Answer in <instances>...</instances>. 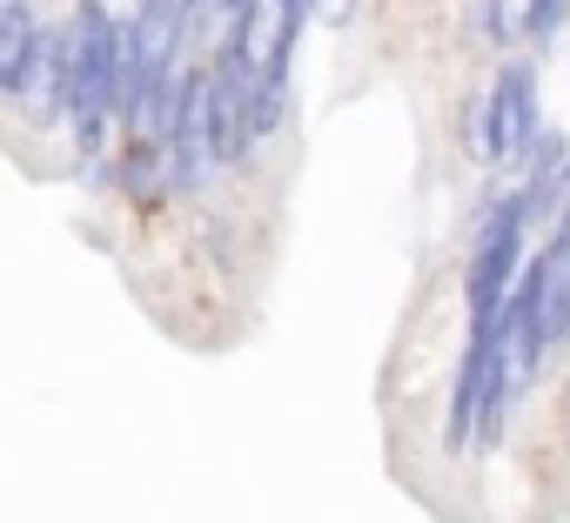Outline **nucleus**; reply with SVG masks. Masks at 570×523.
Returning a JSON list of instances; mask_svg holds the SVG:
<instances>
[{"label":"nucleus","instance_id":"1","mask_svg":"<svg viewBox=\"0 0 570 523\" xmlns=\"http://www.w3.org/2000/svg\"><path fill=\"white\" fill-rule=\"evenodd\" d=\"M68 41V121L81 135V148H101L108 115H121V88H128V34L108 21L101 0H81Z\"/></svg>","mask_w":570,"mask_h":523},{"label":"nucleus","instance_id":"2","mask_svg":"<svg viewBox=\"0 0 570 523\" xmlns=\"http://www.w3.org/2000/svg\"><path fill=\"white\" fill-rule=\"evenodd\" d=\"M523 195H503L476 235V255H470V329H490L503 316V296H510V276H517V255H523Z\"/></svg>","mask_w":570,"mask_h":523},{"label":"nucleus","instance_id":"3","mask_svg":"<svg viewBox=\"0 0 570 523\" xmlns=\"http://www.w3.org/2000/svg\"><path fill=\"white\" fill-rule=\"evenodd\" d=\"M161 148H168V175L181 188H202L222 161H215V128H208V75L175 81L168 108H161Z\"/></svg>","mask_w":570,"mask_h":523},{"label":"nucleus","instance_id":"4","mask_svg":"<svg viewBox=\"0 0 570 523\" xmlns=\"http://www.w3.org/2000/svg\"><path fill=\"white\" fill-rule=\"evenodd\" d=\"M309 14L296 8V0H248V14L235 21L228 34V55L248 68V81L262 75H289V55H296V28Z\"/></svg>","mask_w":570,"mask_h":523},{"label":"nucleus","instance_id":"5","mask_svg":"<svg viewBox=\"0 0 570 523\" xmlns=\"http://www.w3.org/2000/svg\"><path fill=\"white\" fill-rule=\"evenodd\" d=\"M537 141V75L517 61L490 88V161H517Z\"/></svg>","mask_w":570,"mask_h":523},{"label":"nucleus","instance_id":"6","mask_svg":"<svg viewBox=\"0 0 570 523\" xmlns=\"http://www.w3.org/2000/svg\"><path fill=\"white\" fill-rule=\"evenodd\" d=\"M14 101H21L35 121L68 115V41H61V34H35V55H28V68H21Z\"/></svg>","mask_w":570,"mask_h":523},{"label":"nucleus","instance_id":"7","mask_svg":"<svg viewBox=\"0 0 570 523\" xmlns=\"http://www.w3.org/2000/svg\"><path fill=\"white\" fill-rule=\"evenodd\" d=\"M161 181H168V148H161V141H135L128 161H121V188H128L135 201H155Z\"/></svg>","mask_w":570,"mask_h":523},{"label":"nucleus","instance_id":"8","mask_svg":"<svg viewBox=\"0 0 570 523\" xmlns=\"http://www.w3.org/2000/svg\"><path fill=\"white\" fill-rule=\"evenodd\" d=\"M28 55H35V21H28V8H14L8 21H0V95H14V88H21Z\"/></svg>","mask_w":570,"mask_h":523},{"label":"nucleus","instance_id":"9","mask_svg":"<svg viewBox=\"0 0 570 523\" xmlns=\"http://www.w3.org/2000/svg\"><path fill=\"white\" fill-rule=\"evenodd\" d=\"M483 34H490V41L530 34V0H483Z\"/></svg>","mask_w":570,"mask_h":523},{"label":"nucleus","instance_id":"10","mask_svg":"<svg viewBox=\"0 0 570 523\" xmlns=\"http://www.w3.org/2000/svg\"><path fill=\"white\" fill-rule=\"evenodd\" d=\"M470 155H476V161H490V95H476V101H470Z\"/></svg>","mask_w":570,"mask_h":523},{"label":"nucleus","instance_id":"11","mask_svg":"<svg viewBox=\"0 0 570 523\" xmlns=\"http://www.w3.org/2000/svg\"><path fill=\"white\" fill-rule=\"evenodd\" d=\"M557 21H563V0H530V34H537V41L557 34Z\"/></svg>","mask_w":570,"mask_h":523},{"label":"nucleus","instance_id":"12","mask_svg":"<svg viewBox=\"0 0 570 523\" xmlns=\"http://www.w3.org/2000/svg\"><path fill=\"white\" fill-rule=\"evenodd\" d=\"M316 8H323V21L336 28V21H350V8H356V0H316Z\"/></svg>","mask_w":570,"mask_h":523},{"label":"nucleus","instance_id":"13","mask_svg":"<svg viewBox=\"0 0 570 523\" xmlns=\"http://www.w3.org/2000/svg\"><path fill=\"white\" fill-rule=\"evenodd\" d=\"M14 8H21V0H0V21H8V14H14Z\"/></svg>","mask_w":570,"mask_h":523}]
</instances>
